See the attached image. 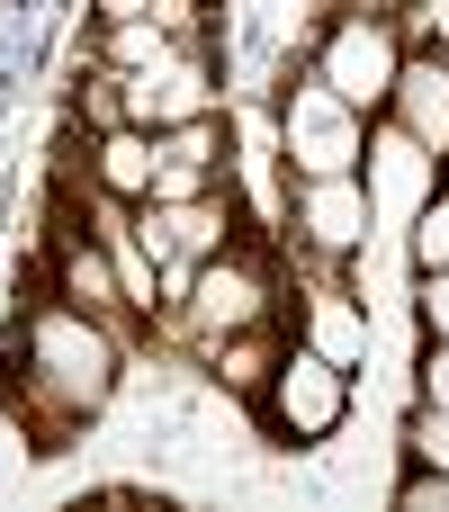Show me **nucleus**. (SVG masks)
<instances>
[{
  "mask_svg": "<svg viewBox=\"0 0 449 512\" xmlns=\"http://www.w3.org/2000/svg\"><path fill=\"white\" fill-rule=\"evenodd\" d=\"M108 387H117V333L72 297L36 288L18 315V369H9V405L36 432V450H63V432H81L108 405Z\"/></svg>",
  "mask_w": 449,
  "mask_h": 512,
  "instance_id": "f257e3e1",
  "label": "nucleus"
},
{
  "mask_svg": "<svg viewBox=\"0 0 449 512\" xmlns=\"http://www.w3.org/2000/svg\"><path fill=\"white\" fill-rule=\"evenodd\" d=\"M396 72H405V27L387 9H342L324 27V45H315V81L333 99H351V108H387Z\"/></svg>",
  "mask_w": 449,
  "mask_h": 512,
  "instance_id": "f03ea898",
  "label": "nucleus"
},
{
  "mask_svg": "<svg viewBox=\"0 0 449 512\" xmlns=\"http://www.w3.org/2000/svg\"><path fill=\"white\" fill-rule=\"evenodd\" d=\"M252 405H261V423H270L279 441H324V432L342 423V405H351V369L306 342V351H288V360L261 378Z\"/></svg>",
  "mask_w": 449,
  "mask_h": 512,
  "instance_id": "7ed1b4c3",
  "label": "nucleus"
},
{
  "mask_svg": "<svg viewBox=\"0 0 449 512\" xmlns=\"http://www.w3.org/2000/svg\"><path fill=\"white\" fill-rule=\"evenodd\" d=\"M360 153H369L360 108L333 99L324 81H297V90H288V162H297L306 180H342V171H360Z\"/></svg>",
  "mask_w": 449,
  "mask_h": 512,
  "instance_id": "20e7f679",
  "label": "nucleus"
},
{
  "mask_svg": "<svg viewBox=\"0 0 449 512\" xmlns=\"http://www.w3.org/2000/svg\"><path fill=\"white\" fill-rule=\"evenodd\" d=\"M180 324H189L198 342H225V333L270 324V279H261V261H252V252L198 261V279H189V297H180Z\"/></svg>",
  "mask_w": 449,
  "mask_h": 512,
  "instance_id": "39448f33",
  "label": "nucleus"
},
{
  "mask_svg": "<svg viewBox=\"0 0 449 512\" xmlns=\"http://www.w3.org/2000/svg\"><path fill=\"white\" fill-rule=\"evenodd\" d=\"M387 108H396V135L423 144V153L441 162V153H449V54H405Z\"/></svg>",
  "mask_w": 449,
  "mask_h": 512,
  "instance_id": "423d86ee",
  "label": "nucleus"
},
{
  "mask_svg": "<svg viewBox=\"0 0 449 512\" xmlns=\"http://www.w3.org/2000/svg\"><path fill=\"white\" fill-rule=\"evenodd\" d=\"M54 297H72L81 315H117L126 306V288H117V270H108V252H99V234L90 225H72V216H54Z\"/></svg>",
  "mask_w": 449,
  "mask_h": 512,
  "instance_id": "0eeeda50",
  "label": "nucleus"
},
{
  "mask_svg": "<svg viewBox=\"0 0 449 512\" xmlns=\"http://www.w3.org/2000/svg\"><path fill=\"white\" fill-rule=\"evenodd\" d=\"M297 225H306V243L351 252V243L369 234V180H360V171H342V180H306V189H297Z\"/></svg>",
  "mask_w": 449,
  "mask_h": 512,
  "instance_id": "6e6552de",
  "label": "nucleus"
},
{
  "mask_svg": "<svg viewBox=\"0 0 449 512\" xmlns=\"http://www.w3.org/2000/svg\"><path fill=\"white\" fill-rule=\"evenodd\" d=\"M153 171H162V135H144V126H108V135L90 144V180H99L108 198H126V207L153 198Z\"/></svg>",
  "mask_w": 449,
  "mask_h": 512,
  "instance_id": "1a4fd4ad",
  "label": "nucleus"
},
{
  "mask_svg": "<svg viewBox=\"0 0 449 512\" xmlns=\"http://www.w3.org/2000/svg\"><path fill=\"white\" fill-rule=\"evenodd\" d=\"M153 216H162L171 252H189V261H216V252H234V225H243V198H234V180H216L207 198H189V207H153Z\"/></svg>",
  "mask_w": 449,
  "mask_h": 512,
  "instance_id": "9d476101",
  "label": "nucleus"
},
{
  "mask_svg": "<svg viewBox=\"0 0 449 512\" xmlns=\"http://www.w3.org/2000/svg\"><path fill=\"white\" fill-rule=\"evenodd\" d=\"M180 54V36L162 27V18H108L99 27V63L108 72H153V63H171Z\"/></svg>",
  "mask_w": 449,
  "mask_h": 512,
  "instance_id": "9b49d317",
  "label": "nucleus"
},
{
  "mask_svg": "<svg viewBox=\"0 0 449 512\" xmlns=\"http://www.w3.org/2000/svg\"><path fill=\"white\" fill-rule=\"evenodd\" d=\"M207 360H216V378L234 387V396H261V378L279 369V351H270V333L252 324V333H225V342H207Z\"/></svg>",
  "mask_w": 449,
  "mask_h": 512,
  "instance_id": "f8f14e48",
  "label": "nucleus"
},
{
  "mask_svg": "<svg viewBox=\"0 0 449 512\" xmlns=\"http://www.w3.org/2000/svg\"><path fill=\"white\" fill-rule=\"evenodd\" d=\"M315 351H324V360H342V369H351V360H360V351H369V324H360V315H351V306H342V297H315Z\"/></svg>",
  "mask_w": 449,
  "mask_h": 512,
  "instance_id": "ddd939ff",
  "label": "nucleus"
},
{
  "mask_svg": "<svg viewBox=\"0 0 449 512\" xmlns=\"http://www.w3.org/2000/svg\"><path fill=\"white\" fill-rule=\"evenodd\" d=\"M405 459H414V468H449V405H423V414L405 423Z\"/></svg>",
  "mask_w": 449,
  "mask_h": 512,
  "instance_id": "4468645a",
  "label": "nucleus"
},
{
  "mask_svg": "<svg viewBox=\"0 0 449 512\" xmlns=\"http://www.w3.org/2000/svg\"><path fill=\"white\" fill-rule=\"evenodd\" d=\"M414 261L423 270H449V189L423 198V216H414Z\"/></svg>",
  "mask_w": 449,
  "mask_h": 512,
  "instance_id": "2eb2a0df",
  "label": "nucleus"
},
{
  "mask_svg": "<svg viewBox=\"0 0 449 512\" xmlns=\"http://www.w3.org/2000/svg\"><path fill=\"white\" fill-rule=\"evenodd\" d=\"M27 450H36V432H27V423H18V405L0 396V486H9V477L27 468Z\"/></svg>",
  "mask_w": 449,
  "mask_h": 512,
  "instance_id": "dca6fc26",
  "label": "nucleus"
},
{
  "mask_svg": "<svg viewBox=\"0 0 449 512\" xmlns=\"http://www.w3.org/2000/svg\"><path fill=\"white\" fill-rule=\"evenodd\" d=\"M396 504H405V512H449V468H414Z\"/></svg>",
  "mask_w": 449,
  "mask_h": 512,
  "instance_id": "f3484780",
  "label": "nucleus"
},
{
  "mask_svg": "<svg viewBox=\"0 0 449 512\" xmlns=\"http://www.w3.org/2000/svg\"><path fill=\"white\" fill-rule=\"evenodd\" d=\"M423 324L432 342H449V270H423Z\"/></svg>",
  "mask_w": 449,
  "mask_h": 512,
  "instance_id": "a211bd4d",
  "label": "nucleus"
},
{
  "mask_svg": "<svg viewBox=\"0 0 449 512\" xmlns=\"http://www.w3.org/2000/svg\"><path fill=\"white\" fill-rule=\"evenodd\" d=\"M423 405H449V342H432V360H423Z\"/></svg>",
  "mask_w": 449,
  "mask_h": 512,
  "instance_id": "6ab92c4d",
  "label": "nucleus"
},
{
  "mask_svg": "<svg viewBox=\"0 0 449 512\" xmlns=\"http://www.w3.org/2000/svg\"><path fill=\"white\" fill-rule=\"evenodd\" d=\"M441 189H449V171H441Z\"/></svg>",
  "mask_w": 449,
  "mask_h": 512,
  "instance_id": "aec40b11",
  "label": "nucleus"
}]
</instances>
